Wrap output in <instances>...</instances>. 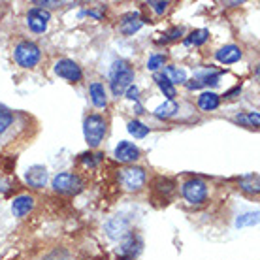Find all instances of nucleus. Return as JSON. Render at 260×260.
Masks as SVG:
<instances>
[{"label":"nucleus","instance_id":"nucleus-9","mask_svg":"<svg viewBox=\"0 0 260 260\" xmlns=\"http://www.w3.org/2000/svg\"><path fill=\"white\" fill-rule=\"evenodd\" d=\"M115 158L119 162H134L140 158V149H138L134 143L130 142H121L115 147Z\"/></svg>","mask_w":260,"mask_h":260},{"label":"nucleus","instance_id":"nucleus-19","mask_svg":"<svg viewBox=\"0 0 260 260\" xmlns=\"http://www.w3.org/2000/svg\"><path fill=\"white\" fill-rule=\"evenodd\" d=\"M236 123L243 124V126H258L260 124V115L256 111H249V113H240V115H236L234 117Z\"/></svg>","mask_w":260,"mask_h":260},{"label":"nucleus","instance_id":"nucleus-25","mask_svg":"<svg viewBox=\"0 0 260 260\" xmlns=\"http://www.w3.org/2000/svg\"><path fill=\"white\" fill-rule=\"evenodd\" d=\"M160 66H164L162 55H151L149 60H147V68H149L151 72H155V70H158Z\"/></svg>","mask_w":260,"mask_h":260},{"label":"nucleus","instance_id":"nucleus-14","mask_svg":"<svg viewBox=\"0 0 260 260\" xmlns=\"http://www.w3.org/2000/svg\"><path fill=\"white\" fill-rule=\"evenodd\" d=\"M142 25H143L142 17L136 12H130L126 15H123V19H121V32L130 36V34L138 32L142 28Z\"/></svg>","mask_w":260,"mask_h":260},{"label":"nucleus","instance_id":"nucleus-15","mask_svg":"<svg viewBox=\"0 0 260 260\" xmlns=\"http://www.w3.org/2000/svg\"><path fill=\"white\" fill-rule=\"evenodd\" d=\"M219 104H221V98H219V94H215V92H211V91L202 92L200 96H198V106H200V110H204V111L217 110V108H219Z\"/></svg>","mask_w":260,"mask_h":260},{"label":"nucleus","instance_id":"nucleus-4","mask_svg":"<svg viewBox=\"0 0 260 260\" xmlns=\"http://www.w3.org/2000/svg\"><path fill=\"white\" fill-rule=\"evenodd\" d=\"M81 187H83L81 179L70 172H62V174L53 177V189L57 192H62V194H76L81 190Z\"/></svg>","mask_w":260,"mask_h":260},{"label":"nucleus","instance_id":"nucleus-24","mask_svg":"<svg viewBox=\"0 0 260 260\" xmlns=\"http://www.w3.org/2000/svg\"><path fill=\"white\" fill-rule=\"evenodd\" d=\"M13 123V115L8 110L0 108V136L8 130V126Z\"/></svg>","mask_w":260,"mask_h":260},{"label":"nucleus","instance_id":"nucleus-31","mask_svg":"<svg viewBox=\"0 0 260 260\" xmlns=\"http://www.w3.org/2000/svg\"><path fill=\"white\" fill-rule=\"evenodd\" d=\"M240 91H241V87H236L234 91L226 92V94H224V96H226V98H232V96H234V94H238V92H240Z\"/></svg>","mask_w":260,"mask_h":260},{"label":"nucleus","instance_id":"nucleus-13","mask_svg":"<svg viewBox=\"0 0 260 260\" xmlns=\"http://www.w3.org/2000/svg\"><path fill=\"white\" fill-rule=\"evenodd\" d=\"M32 208H34V198L28 194H21L12 202V211L15 217H25V215H28L32 211Z\"/></svg>","mask_w":260,"mask_h":260},{"label":"nucleus","instance_id":"nucleus-29","mask_svg":"<svg viewBox=\"0 0 260 260\" xmlns=\"http://www.w3.org/2000/svg\"><path fill=\"white\" fill-rule=\"evenodd\" d=\"M183 34V30L181 28H174V30H172V32H170V40H176V38H179V36H181Z\"/></svg>","mask_w":260,"mask_h":260},{"label":"nucleus","instance_id":"nucleus-7","mask_svg":"<svg viewBox=\"0 0 260 260\" xmlns=\"http://www.w3.org/2000/svg\"><path fill=\"white\" fill-rule=\"evenodd\" d=\"M55 74L59 78L66 79V81H72V83H78L79 79L83 78L81 74V68L78 66V62H74L70 59H60L57 64H55Z\"/></svg>","mask_w":260,"mask_h":260},{"label":"nucleus","instance_id":"nucleus-28","mask_svg":"<svg viewBox=\"0 0 260 260\" xmlns=\"http://www.w3.org/2000/svg\"><path fill=\"white\" fill-rule=\"evenodd\" d=\"M100 158H102V155H96V158H91V155H83V164H87V166H96L98 162H100Z\"/></svg>","mask_w":260,"mask_h":260},{"label":"nucleus","instance_id":"nucleus-27","mask_svg":"<svg viewBox=\"0 0 260 260\" xmlns=\"http://www.w3.org/2000/svg\"><path fill=\"white\" fill-rule=\"evenodd\" d=\"M124 92H126V98H128V100H134V102H136L138 94H140V89H138L136 85H130V87Z\"/></svg>","mask_w":260,"mask_h":260},{"label":"nucleus","instance_id":"nucleus-2","mask_svg":"<svg viewBox=\"0 0 260 260\" xmlns=\"http://www.w3.org/2000/svg\"><path fill=\"white\" fill-rule=\"evenodd\" d=\"M83 134L91 147H98L106 134V119L102 115H89L83 123Z\"/></svg>","mask_w":260,"mask_h":260},{"label":"nucleus","instance_id":"nucleus-5","mask_svg":"<svg viewBox=\"0 0 260 260\" xmlns=\"http://www.w3.org/2000/svg\"><path fill=\"white\" fill-rule=\"evenodd\" d=\"M183 196L190 204H202L208 196V185L202 179H189L183 183Z\"/></svg>","mask_w":260,"mask_h":260},{"label":"nucleus","instance_id":"nucleus-1","mask_svg":"<svg viewBox=\"0 0 260 260\" xmlns=\"http://www.w3.org/2000/svg\"><path fill=\"white\" fill-rule=\"evenodd\" d=\"M132 79H134V70L128 66V62L115 60V62H113V68H111V72H110L111 92H113L115 96L124 94V91L132 85Z\"/></svg>","mask_w":260,"mask_h":260},{"label":"nucleus","instance_id":"nucleus-12","mask_svg":"<svg viewBox=\"0 0 260 260\" xmlns=\"http://www.w3.org/2000/svg\"><path fill=\"white\" fill-rule=\"evenodd\" d=\"M215 57L222 64H234V62H238L241 59V49L238 46H234V44H228V46L221 47L219 51L215 53Z\"/></svg>","mask_w":260,"mask_h":260},{"label":"nucleus","instance_id":"nucleus-3","mask_svg":"<svg viewBox=\"0 0 260 260\" xmlns=\"http://www.w3.org/2000/svg\"><path fill=\"white\" fill-rule=\"evenodd\" d=\"M40 57H42L40 47L36 44H32V42H21L15 47V60L23 68H34L38 64Z\"/></svg>","mask_w":260,"mask_h":260},{"label":"nucleus","instance_id":"nucleus-26","mask_svg":"<svg viewBox=\"0 0 260 260\" xmlns=\"http://www.w3.org/2000/svg\"><path fill=\"white\" fill-rule=\"evenodd\" d=\"M149 6L155 13L162 15V13L166 12V8H168V2H149Z\"/></svg>","mask_w":260,"mask_h":260},{"label":"nucleus","instance_id":"nucleus-10","mask_svg":"<svg viewBox=\"0 0 260 260\" xmlns=\"http://www.w3.org/2000/svg\"><path fill=\"white\" fill-rule=\"evenodd\" d=\"M106 230H108V236L111 240H123V238L128 236V221L123 219V217H113L106 224Z\"/></svg>","mask_w":260,"mask_h":260},{"label":"nucleus","instance_id":"nucleus-21","mask_svg":"<svg viewBox=\"0 0 260 260\" xmlns=\"http://www.w3.org/2000/svg\"><path fill=\"white\" fill-rule=\"evenodd\" d=\"M209 38V32L206 28H200V30H192L189 34V38L185 40V46H202V44H206Z\"/></svg>","mask_w":260,"mask_h":260},{"label":"nucleus","instance_id":"nucleus-30","mask_svg":"<svg viewBox=\"0 0 260 260\" xmlns=\"http://www.w3.org/2000/svg\"><path fill=\"white\" fill-rule=\"evenodd\" d=\"M187 87H189V89H200V87H202L200 79H194V81H190V83H187Z\"/></svg>","mask_w":260,"mask_h":260},{"label":"nucleus","instance_id":"nucleus-6","mask_svg":"<svg viewBox=\"0 0 260 260\" xmlns=\"http://www.w3.org/2000/svg\"><path fill=\"white\" fill-rule=\"evenodd\" d=\"M145 183V172L143 168L130 166V168L121 170V185L126 190H140Z\"/></svg>","mask_w":260,"mask_h":260},{"label":"nucleus","instance_id":"nucleus-20","mask_svg":"<svg viewBox=\"0 0 260 260\" xmlns=\"http://www.w3.org/2000/svg\"><path fill=\"white\" fill-rule=\"evenodd\" d=\"M155 81H156V85H158V89L164 92V96H168V100H174V96H176V87L170 83L162 74H156Z\"/></svg>","mask_w":260,"mask_h":260},{"label":"nucleus","instance_id":"nucleus-23","mask_svg":"<svg viewBox=\"0 0 260 260\" xmlns=\"http://www.w3.org/2000/svg\"><path fill=\"white\" fill-rule=\"evenodd\" d=\"M258 222V211H254V213H245L241 215V217H238L236 219V226L241 228V226H253V224H256Z\"/></svg>","mask_w":260,"mask_h":260},{"label":"nucleus","instance_id":"nucleus-16","mask_svg":"<svg viewBox=\"0 0 260 260\" xmlns=\"http://www.w3.org/2000/svg\"><path fill=\"white\" fill-rule=\"evenodd\" d=\"M89 92H91L92 104L96 106V108H106V104H108V96H106L104 85L94 81V83H91V87H89Z\"/></svg>","mask_w":260,"mask_h":260},{"label":"nucleus","instance_id":"nucleus-18","mask_svg":"<svg viewBox=\"0 0 260 260\" xmlns=\"http://www.w3.org/2000/svg\"><path fill=\"white\" fill-rule=\"evenodd\" d=\"M177 110H179V106H177L176 100H166L164 104H160L155 110V117H158V119H170L172 115H176Z\"/></svg>","mask_w":260,"mask_h":260},{"label":"nucleus","instance_id":"nucleus-11","mask_svg":"<svg viewBox=\"0 0 260 260\" xmlns=\"http://www.w3.org/2000/svg\"><path fill=\"white\" fill-rule=\"evenodd\" d=\"M26 183L34 189H42L47 183V170L44 166H30L25 174Z\"/></svg>","mask_w":260,"mask_h":260},{"label":"nucleus","instance_id":"nucleus-17","mask_svg":"<svg viewBox=\"0 0 260 260\" xmlns=\"http://www.w3.org/2000/svg\"><path fill=\"white\" fill-rule=\"evenodd\" d=\"M164 78L168 79L172 85L176 83H187V72L179 68V66H166L164 68Z\"/></svg>","mask_w":260,"mask_h":260},{"label":"nucleus","instance_id":"nucleus-22","mask_svg":"<svg viewBox=\"0 0 260 260\" xmlns=\"http://www.w3.org/2000/svg\"><path fill=\"white\" fill-rule=\"evenodd\" d=\"M128 132L134 138H145L147 134H149V126H145L142 121H130Z\"/></svg>","mask_w":260,"mask_h":260},{"label":"nucleus","instance_id":"nucleus-8","mask_svg":"<svg viewBox=\"0 0 260 260\" xmlns=\"http://www.w3.org/2000/svg\"><path fill=\"white\" fill-rule=\"evenodd\" d=\"M49 12L46 10H42V8H32L30 12L26 13V23L30 26V30L32 32H46L47 28V23H49Z\"/></svg>","mask_w":260,"mask_h":260}]
</instances>
